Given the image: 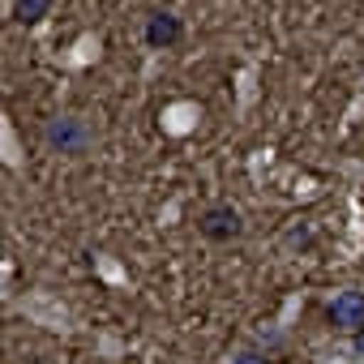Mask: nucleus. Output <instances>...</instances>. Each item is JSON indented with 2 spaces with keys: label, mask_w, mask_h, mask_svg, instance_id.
Masks as SVG:
<instances>
[{
  "label": "nucleus",
  "mask_w": 364,
  "mask_h": 364,
  "mask_svg": "<svg viewBox=\"0 0 364 364\" xmlns=\"http://www.w3.org/2000/svg\"><path fill=\"white\" fill-rule=\"evenodd\" d=\"M206 236H215V240L236 236V215H232V210H215V215H206Z\"/></svg>",
  "instance_id": "nucleus-2"
},
{
  "label": "nucleus",
  "mask_w": 364,
  "mask_h": 364,
  "mask_svg": "<svg viewBox=\"0 0 364 364\" xmlns=\"http://www.w3.org/2000/svg\"><path fill=\"white\" fill-rule=\"evenodd\" d=\"M236 364H262V360H257V355H245V360H236Z\"/></svg>",
  "instance_id": "nucleus-3"
},
{
  "label": "nucleus",
  "mask_w": 364,
  "mask_h": 364,
  "mask_svg": "<svg viewBox=\"0 0 364 364\" xmlns=\"http://www.w3.org/2000/svg\"><path fill=\"white\" fill-rule=\"evenodd\" d=\"M330 317H334V326H343V330H360V326H364V296H360V291L334 296Z\"/></svg>",
  "instance_id": "nucleus-1"
}]
</instances>
